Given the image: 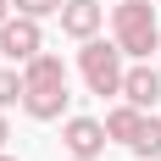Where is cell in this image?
Here are the masks:
<instances>
[{"instance_id":"15","label":"cell","mask_w":161,"mask_h":161,"mask_svg":"<svg viewBox=\"0 0 161 161\" xmlns=\"http://www.w3.org/2000/svg\"><path fill=\"white\" fill-rule=\"evenodd\" d=\"M72 161H100V156H72Z\"/></svg>"},{"instance_id":"12","label":"cell","mask_w":161,"mask_h":161,"mask_svg":"<svg viewBox=\"0 0 161 161\" xmlns=\"http://www.w3.org/2000/svg\"><path fill=\"white\" fill-rule=\"evenodd\" d=\"M22 17H61V0H11Z\"/></svg>"},{"instance_id":"14","label":"cell","mask_w":161,"mask_h":161,"mask_svg":"<svg viewBox=\"0 0 161 161\" xmlns=\"http://www.w3.org/2000/svg\"><path fill=\"white\" fill-rule=\"evenodd\" d=\"M6 17H11V0H0V22H6Z\"/></svg>"},{"instance_id":"10","label":"cell","mask_w":161,"mask_h":161,"mask_svg":"<svg viewBox=\"0 0 161 161\" xmlns=\"http://www.w3.org/2000/svg\"><path fill=\"white\" fill-rule=\"evenodd\" d=\"M128 150H133L139 161H156V156H161V117H156V111L139 122V133H133V145H128Z\"/></svg>"},{"instance_id":"7","label":"cell","mask_w":161,"mask_h":161,"mask_svg":"<svg viewBox=\"0 0 161 161\" xmlns=\"http://www.w3.org/2000/svg\"><path fill=\"white\" fill-rule=\"evenodd\" d=\"M22 83H28V89H61L67 83V61L56 50H39V56L22 61Z\"/></svg>"},{"instance_id":"17","label":"cell","mask_w":161,"mask_h":161,"mask_svg":"<svg viewBox=\"0 0 161 161\" xmlns=\"http://www.w3.org/2000/svg\"><path fill=\"white\" fill-rule=\"evenodd\" d=\"M156 161H161V156H156Z\"/></svg>"},{"instance_id":"2","label":"cell","mask_w":161,"mask_h":161,"mask_svg":"<svg viewBox=\"0 0 161 161\" xmlns=\"http://www.w3.org/2000/svg\"><path fill=\"white\" fill-rule=\"evenodd\" d=\"M78 72H83V83H89V95H122V45L117 39H83V50H78Z\"/></svg>"},{"instance_id":"1","label":"cell","mask_w":161,"mask_h":161,"mask_svg":"<svg viewBox=\"0 0 161 161\" xmlns=\"http://www.w3.org/2000/svg\"><path fill=\"white\" fill-rule=\"evenodd\" d=\"M111 28H117L122 56H133V61H150V50H161V28H156V6L150 0H117Z\"/></svg>"},{"instance_id":"3","label":"cell","mask_w":161,"mask_h":161,"mask_svg":"<svg viewBox=\"0 0 161 161\" xmlns=\"http://www.w3.org/2000/svg\"><path fill=\"white\" fill-rule=\"evenodd\" d=\"M39 50H45V28H39V17H6V22H0V56H6V61H28V56H39Z\"/></svg>"},{"instance_id":"5","label":"cell","mask_w":161,"mask_h":161,"mask_svg":"<svg viewBox=\"0 0 161 161\" xmlns=\"http://www.w3.org/2000/svg\"><path fill=\"white\" fill-rule=\"evenodd\" d=\"M100 22H106V6L100 0H61V33L67 39H95L100 33Z\"/></svg>"},{"instance_id":"11","label":"cell","mask_w":161,"mask_h":161,"mask_svg":"<svg viewBox=\"0 0 161 161\" xmlns=\"http://www.w3.org/2000/svg\"><path fill=\"white\" fill-rule=\"evenodd\" d=\"M28 95V83H22V67H0V111H6V106H17V100Z\"/></svg>"},{"instance_id":"4","label":"cell","mask_w":161,"mask_h":161,"mask_svg":"<svg viewBox=\"0 0 161 161\" xmlns=\"http://www.w3.org/2000/svg\"><path fill=\"white\" fill-rule=\"evenodd\" d=\"M61 145H67V156H100L111 139H106L100 117H67L61 122Z\"/></svg>"},{"instance_id":"6","label":"cell","mask_w":161,"mask_h":161,"mask_svg":"<svg viewBox=\"0 0 161 161\" xmlns=\"http://www.w3.org/2000/svg\"><path fill=\"white\" fill-rule=\"evenodd\" d=\"M122 100H133L139 111H156V100H161V72L150 61H133L128 72H122Z\"/></svg>"},{"instance_id":"16","label":"cell","mask_w":161,"mask_h":161,"mask_svg":"<svg viewBox=\"0 0 161 161\" xmlns=\"http://www.w3.org/2000/svg\"><path fill=\"white\" fill-rule=\"evenodd\" d=\"M0 161H17V156H6V150H0Z\"/></svg>"},{"instance_id":"13","label":"cell","mask_w":161,"mask_h":161,"mask_svg":"<svg viewBox=\"0 0 161 161\" xmlns=\"http://www.w3.org/2000/svg\"><path fill=\"white\" fill-rule=\"evenodd\" d=\"M6 139H11V122H6V111H0V150H6Z\"/></svg>"},{"instance_id":"9","label":"cell","mask_w":161,"mask_h":161,"mask_svg":"<svg viewBox=\"0 0 161 161\" xmlns=\"http://www.w3.org/2000/svg\"><path fill=\"white\" fill-rule=\"evenodd\" d=\"M139 122H145V111L139 106H117V111H106V139H122V145H133V133H139Z\"/></svg>"},{"instance_id":"8","label":"cell","mask_w":161,"mask_h":161,"mask_svg":"<svg viewBox=\"0 0 161 161\" xmlns=\"http://www.w3.org/2000/svg\"><path fill=\"white\" fill-rule=\"evenodd\" d=\"M67 100H72L67 83H61V89H28V95H22V111H28L33 122H56V117L67 111Z\"/></svg>"}]
</instances>
